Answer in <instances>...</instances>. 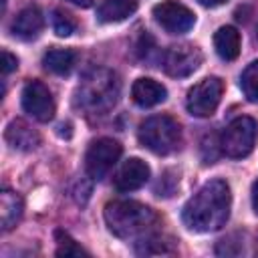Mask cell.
<instances>
[{"mask_svg": "<svg viewBox=\"0 0 258 258\" xmlns=\"http://www.w3.org/2000/svg\"><path fill=\"white\" fill-rule=\"evenodd\" d=\"M77 62V52L69 48H50L42 56V64L46 71L54 75H69Z\"/></svg>", "mask_w": 258, "mask_h": 258, "instance_id": "cell-16", "label": "cell"}, {"mask_svg": "<svg viewBox=\"0 0 258 258\" xmlns=\"http://www.w3.org/2000/svg\"><path fill=\"white\" fill-rule=\"evenodd\" d=\"M214 46L220 58L234 60L240 54V32L234 26H222L214 34Z\"/></svg>", "mask_w": 258, "mask_h": 258, "instance_id": "cell-14", "label": "cell"}, {"mask_svg": "<svg viewBox=\"0 0 258 258\" xmlns=\"http://www.w3.org/2000/svg\"><path fill=\"white\" fill-rule=\"evenodd\" d=\"M149 179V165L139 157H131L123 163V167L115 175V187L119 191H133L147 183Z\"/></svg>", "mask_w": 258, "mask_h": 258, "instance_id": "cell-10", "label": "cell"}, {"mask_svg": "<svg viewBox=\"0 0 258 258\" xmlns=\"http://www.w3.org/2000/svg\"><path fill=\"white\" fill-rule=\"evenodd\" d=\"M240 87H242L248 101L258 103V60L250 62L244 69V73L240 77Z\"/></svg>", "mask_w": 258, "mask_h": 258, "instance_id": "cell-18", "label": "cell"}, {"mask_svg": "<svg viewBox=\"0 0 258 258\" xmlns=\"http://www.w3.org/2000/svg\"><path fill=\"white\" fill-rule=\"evenodd\" d=\"M137 10V0H105L99 6V20L101 22H121L135 14Z\"/></svg>", "mask_w": 258, "mask_h": 258, "instance_id": "cell-15", "label": "cell"}, {"mask_svg": "<svg viewBox=\"0 0 258 258\" xmlns=\"http://www.w3.org/2000/svg\"><path fill=\"white\" fill-rule=\"evenodd\" d=\"M256 135H258L256 121L252 117H238L222 133V141H220L222 151L234 159L246 157L254 149Z\"/></svg>", "mask_w": 258, "mask_h": 258, "instance_id": "cell-4", "label": "cell"}, {"mask_svg": "<svg viewBox=\"0 0 258 258\" xmlns=\"http://www.w3.org/2000/svg\"><path fill=\"white\" fill-rule=\"evenodd\" d=\"M22 216V200L16 191L4 189L0 194V220H2V230H10L16 226V222Z\"/></svg>", "mask_w": 258, "mask_h": 258, "instance_id": "cell-17", "label": "cell"}, {"mask_svg": "<svg viewBox=\"0 0 258 258\" xmlns=\"http://www.w3.org/2000/svg\"><path fill=\"white\" fill-rule=\"evenodd\" d=\"M44 26V18H42V12L34 6L30 8H24L16 14L14 22H12V34L22 38V40H30V38H36L40 34Z\"/></svg>", "mask_w": 258, "mask_h": 258, "instance_id": "cell-12", "label": "cell"}, {"mask_svg": "<svg viewBox=\"0 0 258 258\" xmlns=\"http://www.w3.org/2000/svg\"><path fill=\"white\" fill-rule=\"evenodd\" d=\"M69 2H73V4H77L81 8H89V6H93L95 0H69Z\"/></svg>", "mask_w": 258, "mask_h": 258, "instance_id": "cell-24", "label": "cell"}, {"mask_svg": "<svg viewBox=\"0 0 258 258\" xmlns=\"http://www.w3.org/2000/svg\"><path fill=\"white\" fill-rule=\"evenodd\" d=\"M22 109L40 123L50 121L54 115V101L48 87L40 81H30L22 91Z\"/></svg>", "mask_w": 258, "mask_h": 258, "instance_id": "cell-9", "label": "cell"}, {"mask_svg": "<svg viewBox=\"0 0 258 258\" xmlns=\"http://www.w3.org/2000/svg\"><path fill=\"white\" fill-rule=\"evenodd\" d=\"M139 141L143 147L157 155L171 153L181 141V129L175 119L167 115H155L139 125Z\"/></svg>", "mask_w": 258, "mask_h": 258, "instance_id": "cell-3", "label": "cell"}, {"mask_svg": "<svg viewBox=\"0 0 258 258\" xmlns=\"http://www.w3.org/2000/svg\"><path fill=\"white\" fill-rule=\"evenodd\" d=\"M103 216L107 228L123 240L145 238L157 226V214L133 200H117L107 204Z\"/></svg>", "mask_w": 258, "mask_h": 258, "instance_id": "cell-2", "label": "cell"}, {"mask_svg": "<svg viewBox=\"0 0 258 258\" xmlns=\"http://www.w3.org/2000/svg\"><path fill=\"white\" fill-rule=\"evenodd\" d=\"M56 240H58V248H56V256H83L87 254L81 246L75 244V240L67 234V232H56Z\"/></svg>", "mask_w": 258, "mask_h": 258, "instance_id": "cell-20", "label": "cell"}, {"mask_svg": "<svg viewBox=\"0 0 258 258\" xmlns=\"http://www.w3.org/2000/svg\"><path fill=\"white\" fill-rule=\"evenodd\" d=\"M153 18L169 34L187 32L196 24V14L187 6H183L175 0H165V2L155 4L153 6Z\"/></svg>", "mask_w": 258, "mask_h": 258, "instance_id": "cell-7", "label": "cell"}, {"mask_svg": "<svg viewBox=\"0 0 258 258\" xmlns=\"http://www.w3.org/2000/svg\"><path fill=\"white\" fill-rule=\"evenodd\" d=\"M75 28H77V24L71 18V14H67L62 10H54L52 12V30L58 36H69V34L75 32Z\"/></svg>", "mask_w": 258, "mask_h": 258, "instance_id": "cell-19", "label": "cell"}, {"mask_svg": "<svg viewBox=\"0 0 258 258\" xmlns=\"http://www.w3.org/2000/svg\"><path fill=\"white\" fill-rule=\"evenodd\" d=\"M202 64V52L194 44H175L169 46L163 54V69L169 77L183 79L189 77Z\"/></svg>", "mask_w": 258, "mask_h": 258, "instance_id": "cell-8", "label": "cell"}, {"mask_svg": "<svg viewBox=\"0 0 258 258\" xmlns=\"http://www.w3.org/2000/svg\"><path fill=\"white\" fill-rule=\"evenodd\" d=\"M18 67V58L14 54H10L8 50H2V75L12 73Z\"/></svg>", "mask_w": 258, "mask_h": 258, "instance_id": "cell-21", "label": "cell"}, {"mask_svg": "<svg viewBox=\"0 0 258 258\" xmlns=\"http://www.w3.org/2000/svg\"><path fill=\"white\" fill-rule=\"evenodd\" d=\"M222 93H224L222 81L218 77H206L189 89L185 107L194 117H210L218 109Z\"/></svg>", "mask_w": 258, "mask_h": 258, "instance_id": "cell-5", "label": "cell"}, {"mask_svg": "<svg viewBox=\"0 0 258 258\" xmlns=\"http://www.w3.org/2000/svg\"><path fill=\"white\" fill-rule=\"evenodd\" d=\"M4 139L10 143V147L20 149V151H30V149L38 147V143H40L38 133L30 125H26L24 121L8 123L6 131H4Z\"/></svg>", "mask_w": 258, "mask_h": 258, "instance_id": "cell-13", "label": "cell"}, {"mask_svg": "<svg viewBox=\"0 0 258 258\" xmlns=\"http://www.w3.org/2000/svg\"><path fill=\"white\" fill-rule=\"evenodd\" d=\"M232 194L224 179H212L204 183L194 198L183 206L181 220L194 232H216L220 230L230 216Z\"/></svg>", "mask_w": 258, "mask_h": 258, "instance_id": "cell-1", "label": "cell"}, {"mask_svg": "<svg viewBox=\"0 0 258 258\" xmlns=\"http://www.w3.org/2000/svg\"><path fill=\"white\" fill-rule=\"evenodd\" d=\"M200 4H204V6H210V8H214V6H220V4H224V2H228V0H198Z\"/></svg>", "mask_w": 258, "mask_h": 258, "instance_id": "cell-23", "label": "cell"}, {"mask_svg": "<svg viewBox=\"0 0 258 258\" xmlns=\"http://www.w3.org/2000/svg\"><path fill=\"white\" fill-rule=\"evenodd\" d=\"M252 208L258 214V179L252 183Z\"/></svg>", "mask_w": 258, "mask_h": 258, "instance_id": "cell-22", "label": "cell"}, {"mask_svg": "<svg viewBox=\"0 0 258 258\" xmlns=\"http://www.w3.org/2000/svg\"><path fill=\"white\" fill-rule=\"evenodd\" d=\"M131 97L139 107L149 109V107L163 103L167 97V91L161 83H157L153 79H137L131 87Z\"/></svg>", "mask_w": 258, "mask_h": 258, "instance_id": "cell-11", "label": "cell"}, {"mask_svg": "<svg viewBox=\"0 0 258 258\" xmlns=\"http://www.w3.org/2000/svg\"><path fill=\"white\" fill-rule=\"evenodd\" d=\"M121 153H123V147L115 139L101 137V139L93 141L91 147L87 149V157H85V167H87L89 177L103 179L109 173V169L119 161Z\"/></svg>", "mask_w": 258, "mask_h": 258, "instance_id": "cell-6", "label": "cell"}]
</instances>
